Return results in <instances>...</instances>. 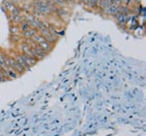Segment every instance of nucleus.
<instances>
[{"instance_id":"f257e3e1","label":"nucleus","mask_w":146,"mask_h":136,"mask_svg":"<svg viewBox=\"0 0 146 136\" xmlns=\"http://www.w3.org/2000/svg\"><path fill=\"white\" fill-rule=\"evenodd\" d=\"M7 62H9V67L14 70V71H16L19 75H21V74H23L24 72H26V71L23 69V67L20 66L18 61L16 60L14 57H12V56H9V57H7Z\"/></svg>"},{"instance_id":"f03ea898","label":"nucleus","mask_w":146,"mask_h":136,"mask_svg":"<svg viewBox=\"0 0 146 136\" xmlns=\"http://www.w3.org/2000/svg\"><path fill=\"white\" fill-rule=\"evenodd\" d=\"M31 49H33V52H34L35 58H36L38 61L44 59V58L48 55V53L44 51V50H43L39 45H34L33 47H31Z\"/></svg>"},{"instance_id":"7ed1b4c3","label":"nucleus","mask_w":146,"mask_h":136,"mask_svg":"<svg viewBox=\"0 0 146 136\" xmlns=\"http://www.w3.org/2000/svg\"><path fill=\"white\" fill-rule=\"evenodd\" d=\"M56 17L61 20H67L70 17V9H68L67 6L65 7H58V11H56Z\"/></svg>"},{"instance_id":"20e7f679","label":"nucleus","mask_w":146,"mask_h":136,"mask_svg":"<svg viewBox=\"0 0 146 136\" xmlns=\"http://www.w3.org/2000/svg\"><path fill=\"white\" fill-rule=\"evenodd\" d=\"M115 19H116V21H117V24H118L119 27L123 28V29L126 27V24H127V22H128V16L120 12Z\"/></svg>"},{"instance_id":"39448f33","label":"nucleus","mask_w":146,"mask_h":136,"mask_svg":"<svg viewBox=\"0 0 146 136\" xmlns=\"http://www.w3.org/2000/svg\"><path fill=\"white\" fill-rule=\"evenodd\" d=\"M24 20H25V16H23L22 14L17 16L9 15V21L13 25H20Z\"/></svg>"},{"instance_id":"423d86ee","label":"nucleus","mask_w":146,"mask_h":136,"mask_svg":"<svg viewBox=\"0 0 146 136\" xmlns=\"http://www.w3.org/2000/svg\"><path fill=\"white\" fill-rule=\"evenodd\" d=\"M36 34H38V30L31 27L29 29H28V30L24 31V32H22L21 36H22V39H23V41H28V39H33V37H34V36L36 35Z\"/></svg>"},{"instance_id":"0eeeda50","label":"nucleus","mask_w":146,"mask_h":136,"mask_svg":"<svg viewBox=\"0 0 146 136\" xmlns=\"http://www.w3.org/2000/svg\"><path fill=\"white\" fill-rule=\"evenodd\" d=\"M7 57L9 55L5 53L0 52V69L2 70H9V62H7Z\"/></svg>"},{"instance_id":"6e6552de","label":"nucleus","mask_w":146,"mask_h":136,"mask_svg":"<svg viewBox=\"0 0 146 136\" xmlns=\"http://www.w3.org/2000/svg\"><path fill=\"white\" fill-rule=\"evenodd\" d=\"M21 54H22V53H21ZM22 57H23V59H24L25 64H27L31 69L34 67V66H36V64H38V60H36V58L31 57V56H28V55H26V54H22Z\"/></svg>"},{"instance_id":"1a4fd4ad","label":"nucleus","mask_w":146,"mask_h":136,"mask_svg":"<svg viewBox=\"0 0 146 136\" xmlns=\"http://www.w3.org/2000/svg\"><path fill=\"white\" fill-rule=\"evenodd\" d=\"M29 25H31V28L36 29V30H40L42 28V19H34L33 21L29 22Z\"/></svg>"},{"instance_id":"9d476101","label":"nucleus","mask_w":146,"mask_h":136,"mask_svg":"<svg viewBox=\"0 0 146 136\" xmlns=\"http://www.w3.org/2000/svg\"><path fill=\"white\" fill-rule=\"evenodd\" d=\"M39 46L43 49V50H44V51L47 52V53H50V52L52 51L53 47H54V46H52L51 44H49L47 41H44V42H42L41 44H39Z\"/></svg>"},{"instance_id":"9b49d317","label":"nucleus","mask_w":146,"mask_h":136,"mask_svg":"<svg viewBox=\"0 0 146 136\" xmlns=\"http://www.w3.org/2000/svg\"><path fill=\"white\" fill-rule=\"evenodd\" d=\"M9 34L11 35H21V30L19 28V25H9Z\"/></svg>"},{"instance_id":"f8f14e48","label":"nucleus","mask_w":146,"mask_h":136,"mask_svg":"<svg viewBox=\"0 0 146 136\" xmlns=\"http://www.w3.org/2000/svg\"><path fill=\"white\" fill-rule=\"evenodd\" d=\"M3 5H4V7H5L6 12H11L14 9V7H15V4L11 1V0H5L4 2H3Z\"/></svg>"},{"instance_id":"ddd939ff","label":"nucleus","mask_w":146,"mask_h":136,"mask_svg":"<svg viewBox=\"0 0 146 136\" xmlns=\"http://www.w3.org/2000/svg\"><path fill=\"white\" fill-rule=\"evenodd\" d=\"M120 14V11H119V6H116V5H111L110 7V15L116 18L117 16Z\"/></svg>"},{"instance_id":"4468645a","label":"nucleus","mask_w":146,"mask_h":136,"mask_svg":"<svg viewBox=\"0 0 146 136\" xmlns=\"http://www.w3.org/2000/svg\"><path fill=\"white\" fill-rule=\"evenodd\" d=\"M31 41H33V42H34L35 44L39 45V44H41L42 42H44V41H45V39H44V37H43V36L41 35V34H40L39 32H38V34H36V35H35L34 37L31 39Z\"/></svg>"},{"instance_id":"2eb2a0df","label":"nucleus","mask_w":146,"mask_h":136,"mask_svg":"<svg viewBox=\"0 0 146 136\" xmlns=\"http://www.w3.org/2000/svg\"><path fill=\"white\" fill-rule=\"evenodd\" d=\"M19 28H20V30H21V32H24V31L28 30L29 28H31V25H29V23H28L27 21H23L21 23V24L19 25Z\"/></svg>"},{"instance_id":"dca6fc26","label":"nucleus","mask_w":146,"mask_h":136,"mask_svg":"<svg viewBox=\"0 0 146 136\" xmlns=\"http://www.w3.org/2000/svg\"><path fill=\"white\" fill-rule=\"evenodd\" d=\"M7 74H9V79H17L19 77V74L16 71H14L13 69H11V68H9V71H7Z\"/></svg>"},{"instance_id":"f3484780","label":"nucleus","mask_w":146,"mask_h":136,"mask_svg":"<svg viewBox=\"0 0 146 136\" xmlns=\"http://www.w3.org/2000/svg\"><path fill=\"white\" fill-rule=\"evenodd\" d=\"M23 41L21 35H11V42L13 44H16V45H18L19 43H21Z\"/></svg>"},{"instance_id":"a211bd4d","label":"nucleus","mask_w":146,"mask_h":136,"mask_svg":"<svg viewBox=\"0 0 146 136\" xmlns=\"http://www.w3.org/2000/svg\"><path fill=\"white\" fill-rule=\"evenodd\" d=\"M22 12L21 9H20V6H17L16 5L15 7H14V9H13L12 12H9V15H13V16H17V15H20Z\"/></svg>"},{"instance_id":"6ab92c4d","label":"nucleus","mask_w":146,"mask_h":136,"mask_svg":"<svg viewBox=\"0 0 146 136\" xmlns=\"http://www.w3.org/2000/svg\"><path fill=\"white\" fill-rule=\"evenodd\" d=\"M51 26L47 20H42V28H49Z\"/></svg>"},{"instance_id":"aec40b11","label":"nucleus","mask_w":146,"mask_h":136,"mask_svg":"<svg viewBox=\"0 0 146 136\" xmlns=\"http://www.w3.org/2000/svg\"><path fill=\"white\" fill-rule=\"evenodd\" d=\"M131 0H122V4L125 6H129L131 5Z\"/></svg>"},{"instance_id":"412c9836","label":"nucleus","mask_w":146,"mask_h":136,"mask_svg":"<svg viewBox=\"0 0 146 136\" xmlns=\"http://www.w3.org/2000/svg\"><path fill=\"white\" fill-rule=\"evenodd\" d=\"M114 5L116 6L122 5V0H114Z\"/></svg>"},{"instance_id":"4be33fe9","label":"nucleus","mask_w":146,"mask_h":136,"mask_svg":"<svg viewBox=\"0 0 146 136\" xmlns=\"http://www.w3.org/2000/svg\"><path fill=\"white\" fill-rule=\"evenodd\" d=\"M90 1H91V0H82V2L84 3V4H86V5H88Z\"/></svg>"},{"instance_id":"5701e85b","label":"nucleus","mask_w":146,"mask_h":136,"mask_svg":"<svg viewBox=\"0 0 146 136\" xmlns=\"http://www.w3.org/2000/svg\"><path fill=\"white\" fill-rule=\"evenodd\" d=\"M42 1H44V2H46V3H51V2H53L52 0H42Z\"/></svg>"},{"instance_id":"b1692460","label":"nucleus","mask_w":146,"mask_h":136,"mask_svg":"<svg viewBox=\"0 0 146 136\" xmlns=\"http://www.w3.org/2000/svg\"><path fill=\"white\" fill-rule=\"evenodd\" d=\"M64 1H65L66 3H67V4H69V3L72 2V0H64Z\"/></svg>"},{"instance_id":"393cba45","label":"nucleus","mask_w":146,"mask_h":136,"mask_svg":"<svg viewBox=\"0 0 146 136\" xmlns=\"http://www.w3.org/2000/svg\"><path fill=\"white\" fill-rule=\"evenodd\" d=\"M134 1L137 3V4H139V3H141V1H142V0H134Z\"/></svg>"}]
</instances>
